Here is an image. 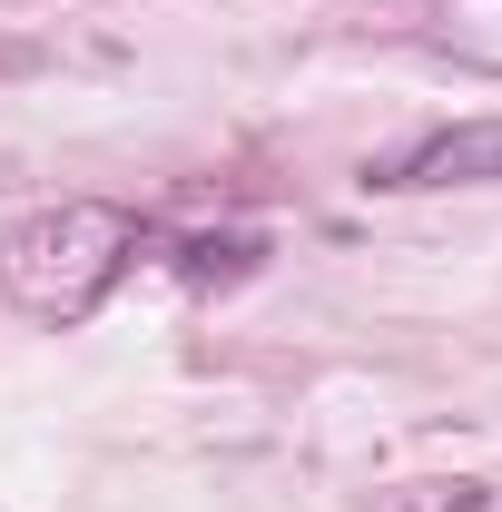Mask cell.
Here are the masks:
<instances>
[{"label":"cell","instance_id":"1","mask_svg":"<svg viewBox=\"0 0 502 512\" xmlns=\"http://www.w3.org/2000/svg\"><path fill=\"white\" fill-rule=\"evenodd\" d=\"M138 247H148V227H138L128 207H109V197L30 207V217L0 237V296H10L30 325H79L128 276Z\"/></svg>","mask_w":502,"mask_h":512},{"label":"cell","instance_id":"2","mask_svg":"<svg viewBox=\"0 0 502 512\" xmlns=\"http://www.w3.org/2000/svg\"><path fill=\"white\" fill-rule=\"evenodd\" d=\"M502 178V119H463V128H434V138H414V148H394L365 168V188H493Z\"/></svg>","mask_w":502,"mask_h":512},{"label":"cell","instance_id":"3","mask_svg":"<svg viewBox=\"0 0 502 512\" xmlns=\"http://www.w3.org/2000/svg\"><path fill=\"white\" fill-rule=\"evenodd\" d=\"M256 237L247 227H237V237H188V247H178V276H188V286H237V276H256Z\"/></svg>","mask_w":502,"mask_h":512}]
</instances>
